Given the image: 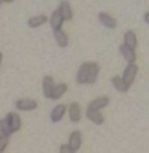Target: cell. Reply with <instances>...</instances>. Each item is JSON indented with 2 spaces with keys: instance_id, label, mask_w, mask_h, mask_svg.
<instances>
[{
  "instance_id": "obj_9",
  "label": "cell",
  "mask_w": 149,
  "mask_h": 153,
  "mask_svg": "<svg viewBox=\"0 0 149 153\" xmlns=\"http://www.w3.org/2000/svg\"><path fill=\"white\" fill-rule=\"evenodd\" d=\"M65 112H66V106H65V105H58V106H54L52 112H50V121H52V123H59V121L63 119Z\"/></svg>"
},
{
  "instance_id": "obj_19",
  "label": "cell",
  "mask_w": 149,
  "mask_h": 153,
  "mask_svg": "<svg viewBox=\"0 0 149 153\" xmlns=\"http://www.w3.org/2000/svg\"><path fill=\"white\" fill-rule=\"evenodd\" d=\"M124 45L135 51V47H136V36H135L133 31H126L124 33Z\"/></svg>"
},
{
  "instance_id": "obj_23",
  "label": "cell",
  "mask_w": 149,
  "mask_h": 153,
  "mask_svg": "<svg viewBox=\"0 0 149 153\" xmlns=\"http://www.w3.org/2000/svg\"><path fill=\"white\" fill-rule=\"evenodd\" d=\"M59 153H74V151H72V148H70L68 144H63V146L59 148Z\"/></svg>"
},
{
  "instance_id": "obj_11",
  "label": "cell",
  "mask_w": 149,
  "mask_h": 153,
  "mask_svg": "<svg viewBox=\"0 0 149 153\" xmlns=\"http://www.w3.org/2000/svg\"><path fill=\"white\" fill-rule=\"evenodd\" d=\"M111 85H113V88H115L117 92H120V94H126V92L129 90V85H126V81H124L122 78H119V76L111 78Z\"/></svg>"
},
{
  "instance_id": "obj_6",
  "label": "cell",
  "mask_w": 149,
  "mask_h": 153,
  "mask_svg": "<svg viewBox=\"0 0 149 153\" xmlns=\"http://www.w3.org/2000/svg\"><path fill=\"white\" fill-rule=\"evenodd\" d=\"M108 103H110V99H108L106 96H103V97H97V99H94V101L88 105V110H95V112H101L104 106H108Z\"/></svg>"
},
{
  "instance_id": "obj_3",
  "label": "cell",
  "mask_w": 149,
  "mask_h": 153,
  "mask_svg": "<svg viewBox=\"0 0 149 153\" xmlns=\"http://www.w3.org/2000/svg\"><path fill=\"white\" fill-rule=\"evenodd\" d=\"M15 105H16V110H22V112H31V110H36L38 106L34 99H18Z\"/></svg>"
},
{
  "instance_id": "obj_21",
  "label": "cell",
  "mask_w": 149,
  "mask_h": 153,
  "mask_svg": "<svg viewBox=\"0 0 149 153\" xmlns=\"http://www.w3.org/2000/svg\"><path fill=\"white\" fill-rule=\"evenodd\" d=\"M86 117L94 123V124H103L104 123V117L101 112H95V110H86Z\"/></svg>"
},
{
  "instance_id": "obj_27",
  "label": "cell",
  "mask_w": 149,
  "mask_h": 153,
  "mask_svg": "<svg viewBox=\"0 0 149 153\" xmlns=\"http://www.w3.org/2000/svg\"><path fill=\"white\" fill-rule=\"evenodd\" d=\"M0 4H2V0H0Z\"/></svg>"
},
{
  "instance_id": "obj_24",
  "label": "cell",
  "mask_w": 149,
  "mask_h": 153,
  "mask_svg": "<svg viewBox=\"0 0 149 153\" xmlns=\"http://www.w3.org/2000/svg\"><path fill=\"white\" fill-rule=\"evenodd\" d=\"M144 22H145V24H149V13H145V15H144Z\"/></svg>"
},
{
  "instance_id": "obj_18",
  "label": "cell",
  "mask_w": 149,
  "mask_h": 153,
  "mask_svg": "<svg viewBox=\"0 0 149 153\" xmlns=\"http://www.w3.org/2000/svg\"><path fill=\"white\" fill-rule=\"evenodd\" d=\"M47 16L45 15H38V16H32V18H29V22H27V25L29 27H32V29H36V27H40V25H43V24H47Z\"/></svg>"
},
{
  "instance_id": "obj_1",
  "label": "cell",
  "mask_w": 149,
  "mask_h": 153,
  "mask_svg": "<svg viewBox=\"0 0 149 153\" xmlns=\"http://www.w3.org/2000/svg\"><path fill=\"white\" fill-rule=\"evenodd\" d=\"M136 74H138V67H136L135 63H129V65L126 67V70H124L122 79L126 81V85H131V83L135 81V78H136Z\"/></svg>"
},
{
  "instance_id": "obj_14",
  "label": "cell",
  "mask_w": 149,
  "mask_h": 153,
  "mask_svg": "<svg viewBox=\"0 0 149 153\" xmlns=\"http://www.w3.org/2000/svg\"><path fill=\"white\" fill-rule=\"evenodd\" d=\"M54 87H56L54 79L50 78V76H45V78H43V96L50 99V96H52V90H54Z\"/></svg>"
},
{
  "instance_id": "obj_5",
  "label": "cell",
  "mask_w": 149,
  "mask_h": 153,
  "mask_svg": "<svg viewBox=\"0 0 149 153\" xmlns=\"http://www.w3.org/2000/svg\"><path fill=\"white\" fill-rule=\"evenodd\" d=\"M59 13H61V16H63V20H72L74 18V11H72V6H70V2H66V0H63V2L59 4Z\"/></svg>"
},
{
  "instance_id": "obj_7",
  "label": "cell",
  "mask_w": 149,
  "mask_h": 153,
  "mask_svg": "<svg viewBox=\"0 0 149 153\" xmlns=\"http://www.w3.org/2000/svg\"><path fill=\"white\" fill-rule=\"evenodd\" d=\"M99 76V63H88V79L86 85H94Z\"/></svg>"
},
{
  "instance_id": "obj_2",
  "label": "cell",
  "mask_w": 149,
  "mask_h": 153,
  "mask_svg": "<svg viewBox=\"0 0 149 153\" xmlns=\"http://www.w3.org/2000/svg\"><path fill=\"white\" fill-rule=\"evenodd\" d=\"M66 144L72 148L74 153H76V151L81 148V144H83V135H81V131H72L70 137H68V142H66Z\"/></svg>"
},
{
  "instance_id": "obj_13",
  "label": "cell",
  "mask_w": 149,
  "mask_h": 153,
  "mask_svg": "<svg viewBox=\"0 0 149 153\" xmlns=\"http://www.w3.org/2000/svg\"><path fill=\"white\" fill-rule=\"evenodd\" d=\"M120 54H122V58L128 61V63H135V59H136V52L133 51V49H129V47H126L124 43L120 45Z\"/></svg>"
},
{
  "instance_id": "obj_4",
  "label": "cell",
  "mask_w": 149,
  "mask_h": 153,
  "mask_svg": "<svg viewBox=\"0 0 149 153\" xmlns=\"http://www.w3.org/2000/svg\"><path fill=\"white\" fill-rule=\"evenodd\" d=\"M66 110H68V117H70L72 123L81 121V106H79V103H72Z\"/></svg>"
},
{
  "instance_id": "obj_16",
  "label": "cell",
  "mask_w": 149,
  "mask_h": 153,
  "mask_svg": "<svg viewBox=\"0 0 149 153\" xmlns=\"http://www.w3.org/2000/svg\"><path fill=\"white\" fill-rule=\"evenodd\" d=\"M13 135V130H11V124L7 121V117H4L2 121H0V137H11Z\"/></svg>"
},
{
  "instance_id": "obj_8",
  "label": "cell",
  "mask_w": 149,
  "mask_h": 153,
  "mask_svg": "<svg viewBox=\"0 0 149 153\" xmlns=\"http://www.w3.org/2000/svg\"><path fill=\"white\" fill-rule=\"evenodd\" d=\"M99 22L104 27H108V29H115L117 27V20L111 15H108V13H99Z\"/></svg>"
},
{
  "instance_id": "obj_22",
  "label": "cell",
  "mask_w": 149,
  "mask_h": 153,
  "mask_svg": "<svg viewBox=\"0 0 149 153\" xmlns=\"http://www.w3.org/2000/svg\"><path fill=\"white\" fill-rule=\"evenodd\" d=\"M7 144H9V139L7 137H0V153L7 148Z\"/></svg>"
},
{
  "instance_id": "obj_12",
  "label": "cell",
  "mask_w": 149,
  "mask_h": 153,
  "mask_svg": "<svg viewBox=\"0 0 149 153\" xmlns=\"http://www.w3.org/2000/svg\"><path fill=\"white\" fill-rule=\"evenodd\" d=\"M50 27H52V31H58V29H61V25H63V16H61V13H59V9H56L54 13H52V16H50Z\"/></svg>"
},
{
  "instance_id": "obj_17",
  "label": "cell",
  "mask_w": 149,
  "mask_h": 153,
  "mask_svg": "<svg viewBox=\"0 0 149 153\" xmlns=\"http://www.w3.org/2000/svg\"><path fill=\"white\" fill-rule=\"evenodd\" d=\"M54 38H56V43H58L61 49H65V47L68 45V36L63 33V29H58V31H54Z\"/></svg>"
},
{
  "instance_id": "obj_20",
  "label": "cell",
  "mask_w": 149,
  "mask_h": 153,
  "mask_svg": "<svg viewBox=\"0 0 149 153\" xmlns=\"http://www.w3.org/2000/svg\"><path fill=\"white\" fill-rule=\"evenodd\" d=\"M66 83H59V85H56L54 87V90H52V96H50V99H54V101H58L59 97H63L65 96V92H66Z\"/></svg>"
},
{
  "instance_id": "obj_26",
  "label": "cell",
  "mask_w": 149,
  "mask_h": 153,
  "mask_svg": "<svg viewBox=\"0 0 149 153\" xmlns=\"http://www.w3.org/2000/svg\"><path fill=\"white\" fill-rule=\"evenodd\" d=\"M2 2H15V0H2Z\"/></svg>"
},
{
  "instance_id": "obj_10",
  "label": "cell",
  "mask_w": 149,
  "mask_h": 153,
  "mask_svg": "<svg viewBox=\"0 0 149 153\" xmlns=\"http://www.w3.org/2000/svg\"><path fill=\"white\" fill-rule=\"evenodd\" d=\"M7 121H9V124H11V130H13V133H16L18 130H20V126H22V121H20V115L16 114V112H9L7 115Z\"/></svg>"
},
{
  "instance_id": "obj_25",
  "label": "cell",
  "mask_w": 149,
  "mask_h": 153,
  "mask_svg": "<svg viewBox=\"0 0 149 153\" xmlns=\"http://www.w3.org/2000/svg\"><path fill=\"white\" fill-rule=\"evenodd\" d=\"M0 67H2V52H0Z\"/></svg>"
},
{
  "instance_id": "obj_15",
  "label": "cell",
  "mask_w": 149,
  "mask_h": 153,
  "mask_svg": "<svg viewBox=\"0 0 149 153\" xmlns=\"http://www.w3.org/2000/svg\"><path fill=\"white\" fill-rule=\"evenodd\" d=\"M86 79H88V63H83L77 70V76H76V81L79 85H86Z\"/></svg>"
}]
</instances>
